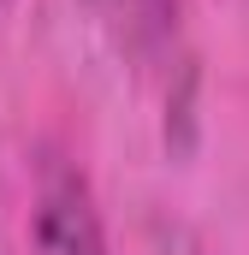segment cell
Here are the masks:
<instances>
[{"label":"cell","mask_w":249,"mask_h":255,"mask_svg":"<svg viewBox=\"0 0 249 255\" xmlns=\"http://www.w3.org/2000/svg\"><path fill=\"white\" fill-rule=\"evenodd\" d=\"M107 6H124V12H136V6H142V0H107Z\"/></svg>","instance_id":"obj_2"},{"label":"cell","mask_w":249,"mask_h":255,"mask_svg":"<svg viewBox=\"0 0 249 255\" xmlns=\"http://www.w3.org/2000/svg\"><path fill=\"white\" fill-rule=\"evenodd\" d=\"M30 255H107L101 238V214L83 190V178L54 172L36 196V220H30Z\"/></svg>","instance_id":"obj_1"}]
</instances>
